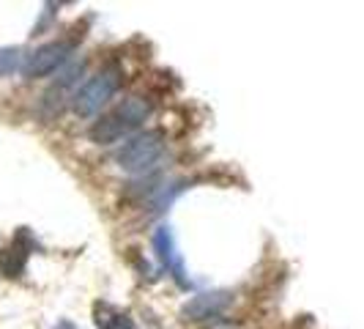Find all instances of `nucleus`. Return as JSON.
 Instances as JSON below:
<instances>
[{
  "mask_svg": "<svg viewBox=\"0 0 364 329\" xmlns=\"http://www.w3.org/2000/svg\"><path fill=\"white\" fill-rule=\"evenodd\" d=\"M233 305V293L214 288V291H200L189 296L181 308V321L198 324V321H214L219 315H225L228 308Z\"/></svg>",
  "mask_w": 364,
  "mask_h": 329,
  "instance_id": "nucleus-5",
  "label": "nucleus"
},
{
  "mask_svg": "<svg viewBox=\"0 0 364 329\" xmlns=\"http://www.w3.org/2000/svg\"><path fill=\"white\" fill-rule=\"evenodd\" d=\"M33 236L28 234V228H19V234L11 239V244L6 250H0V274L3 277H19L25 272V263L33 250Z\"/></svg>",
  "mask_w": 364,
  "mask_h": 329,
  "instance_id": "nucleus-7",
  "label": "nucleus"
},
{
  "mask_svg": "<svg viewBox=\"0 0 364 329\" xmlns=\"http://www.w3.org/2000/svg\"><path fill=\"white\" fill-rule=\"evenodd\" d=\"M74 47H77L74 38H55V41L41 44V47H36V50H31V53L25 55L22 74L28 80H38V77H47V74L63 69L72 61Z\"/></svg>",
  "mask_w": 364,
  "mask_h": 329,
  "instance_id": "nucleus-4",
  "label": "nucleus"
},
{
  "mask_svg": "<svg viewBox=\"0 0 364 329\" xmlns=\"http://www.w3.org/2000/svg\"><path fill=\"white\" fill-rule=\"evenodd\" d=\"M121 88V69L109 66V69H102L99 74L88 77L72 96V108L80 118H91L99 110L107 105L109 99L118 93Z\"/></svg>",
  "mask_w": 364,
  "mask_h": 329,
  "instance_id": "nucleus-3",
  "label": "nucleus"
},
{
  "mask_svg": "<svg viewBox=\"0 0 364 329\" xmlns=\"http://www.w3.org/2000/svg\"><path fill=\"white\" fill-rule=\"evenodd\" d=\"M154 250H156V258L162 263V269H167V274H173V280L178 286H189L186 280V266H183V258L176 247V236H173V228L170 225H159L154 231Z\"/></svg>",
  "mask_w": 364,
  "mask_h": 329,
  "instance_id": "nucleus-6",
  "label": "nucleus"
},
{
  "mask_svg": "<svg viewBox=\"0 0 364 329\" xmlns=\"http://www.w3.org/2000/svg\"><path fill=\"white\" fill-rule=\"evenodd\" d=\"M93 324L96 329H137V321L129 310H121L109 302H96L93 305Z\"/></svg>",
  "mask_w": 364,
  "mask_h": 329,
  "instance_id": "nucleus-8",
  "label": "nucleus"
},
{
  "mask_svg": "<svg viewBox=\"0 0 364 329\" xmlns=\"http://www.w3.org/2000/svg\"><path fill=\"white\" fill-rule=\"evenodd\" d=\"M203 329H244V324H238V321H214V324H208V327H203Z\"/></svg>",
  "mask_w": 364,
  "mask_h": 329,
  "instance_id": "nucleus-10",
  "label": "nucleus"
},
{
  "mask_svg": "<svg viewBox=\"0 0 364 329\" xmlns=\"http://www.w3.org/2000/svg\"><path fill=\"white\" fill-rule=\"evenodd\" d=\"M148 115H151V102L148 99L127 96L124 102H118L105 115H99V121H93V127L88 129V137L96 146H115L124 137H129L132 132L143 127Z\"/></svg>",
  "mask_w": 364,
  "mask_h": 329,
  "instance_id": "nucleus-1",
  "label": "nucleus"
},
{
  "mask_svg": "<svg viewBox=\"0 0 364 329\" xmlns=\"http://www.w3.org/2000/svg\"><path fill=\"white\" fill-rule=\"evenodd\" d=\"M55 329H77L72 324V321H58V324H55Z\"/></svg>",
  "mask_w": 364,
  "mask_h": 329,
  "instance_id": "nucleus-11",
  "label": "nucleus"
},
{
  "mask_svg": "<svg viewBox=\"0 0 364 329\" xmlns=\"http://www.w3.org/2000/svg\"><path fill=\"white\" fill-rule=\"evenodd\" d=\"M22 61H25V55L19 47H0V77H9L17 69H22Z\"/></svg>",
  "mask_w": 364,
  "mask_h": 329,
  "instance_id": "nucleus-9",
  "label": "nucleus"
},
{
  "mask_svg": "<svg viewBox=\"0 0 364 329\" xmlns=\"http://www.w3.org/2000/svg\"><path fill=\"white\" fill-rule=\"evenodd\" d=\"M164 137L159 129H146L134 137H129L124 146L115 151V164L127 173H148L162 160Z\"/></svg>",
  "mask_w": 364,
  "mask_h": 329,
  "instance_id": "nucleus-2",
  "label": "nucleus"
}]
</instances>
